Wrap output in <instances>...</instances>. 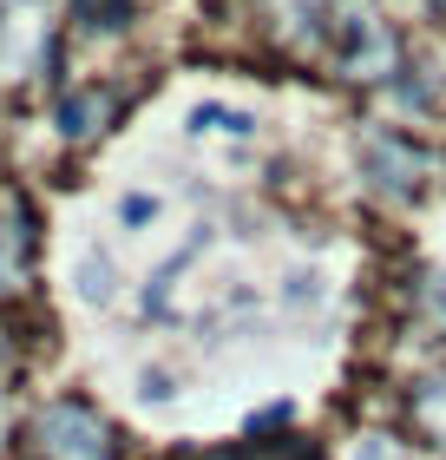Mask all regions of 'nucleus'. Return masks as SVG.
<instances>
[{
    "label": "nucleus",
    "mask_w": 446,
    "mask_h": 460,
    "mask_svg": "<svg viewBox=\"0 0 446 460\" xmlns=\"http://www.w3.org/2000/svg\"><path fill=\"white\" fill-rule=\"evenodd\" d=\"M79 277H86V283H79V289H86V296H99V303L112 296V263H105V257H99V263H86V270H79Z\"/></svg>",
    "instance_id": "2"
},
{
    "label": "nucleus",
    "mask_w": 446,
    "mask_h": 460,
    "mask_svg": "<svg viewBox=\"0 0 446 460\" xmlns=\"http://www.w3.org/2000/svg\"><path fill=\"white\" fill-rule=\"evenodd\" d=\"M39 441H47L53 460H112V441H105V428L92 421L86 408H73V402H59L39 414Z\"/></svg>",
    "instance_id": "1"
},
{
    "label": "nucleus",
    "mask_w": 446,
    "mask_h": 460,
    "mask_svg": "<svg viewBox=\"0 0 446 460\" xmlns=\"http://www.w3.org/2000/svg\"><path fill=\"white\" fill-rule=\"evenodd\" d=\"M204 125H217V132H249V119H243V112H217V106L197 112V132H204Z\"/></svg>",
    "instance_id": "3"
}]
</instances>
